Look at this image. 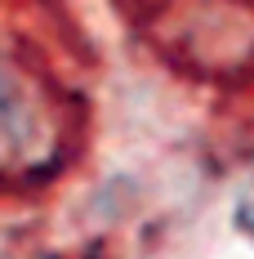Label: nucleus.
<instances>
[{"instance_id": "f257e3e1", "label": "nucleus", "mask_w": 254, "mask_h": 259, "mask_svg": "<svg viewBox=\"0 0 254 259\" xmlns=\"http://www.w3.org/2000/svg\"><path fill=\"white\" fill-rule=\"evenodd\" d=\"M0 130L9 134V99H5V90H0Z\"/></svg>"}]
</instances>
